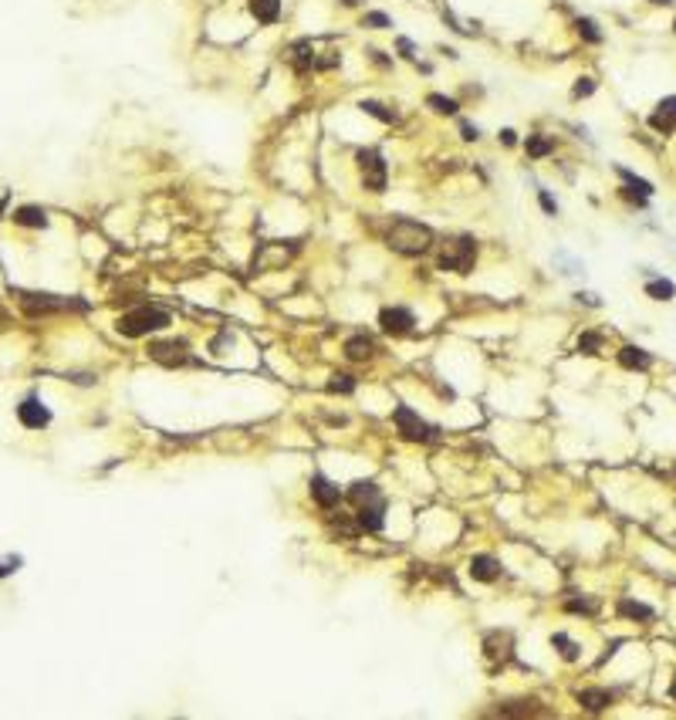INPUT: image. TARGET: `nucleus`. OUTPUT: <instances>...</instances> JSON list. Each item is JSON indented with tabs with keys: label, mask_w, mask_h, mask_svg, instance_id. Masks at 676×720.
Returning <instances> with one entry per match:
<instances>
[{
	"label": "nucleus",
	"mask_w": 676,
	"mask_h": 720,
	"mask_svg": "<svg viewBox=\"0 0 676 720\" xmlns=\"http://www.w3.org/2000/svg\"><path fill=\"white\" fill-rule=\"evenodd\" d=\"M14 223H17V227L41 230V227H47V210H44V206H34V203L17 206V210H14Z\"/></svg>",
	"instance_id": "obj_13"
},
{
	"label": "nucleus",
	"mask_w": 676,
	"mask_h": 720,
	"mask_svg": "<svg viewBox=\"0 0 676 720\" xmlns=\"http://www.w3.org/2000/svg\"><path fill=\"white\" fill-rule=\"evenodd\" d=\"M358 109H362L365 116H372V119H379V122H382V125H393V122L399 119V116H396V112H393V109H389V105H382V102H375V98H362V102H358Z\"/></svg>",
	"instance_id": "obj_21"
},
{
	"label": "nucleus",
	"mask_w": 676,
	"mask_h": 720,
	"mask_svg": "<svg viewBox=\"0 0 676 720\" xmlns=\"http://www.w3.org/2000/svg\"><path fill=\"white\" fill-rule=\"evenodd\" d=\"M653 3H663V7H666V3H673V0H653Z\"/></svg>",
	"instance_id": "obj_43"
},
{
	"label": "nucleus",
	"mask_w": 676,
	"mask_h": 720,
	"mask_svg": "<svg viewBox=\"0 0 676 720\" xmlns=\"http://www.w3.org/2000/svg\"><path fill=\"white\" fill-rule=\"evenodd\" d=\"M393 423H396V430L402 433V440H413V443H430L433 437H437V426H430L416 409H409V406H396L393 409Z\"/></svg>",
	"instance_id": "obj_5"
},
{
	"label": "nucleus",
	"mask_w": 676,
	"mask_h": 720,
	"mask_svg": "<svg viewBox=\"0 0 676 720\" xmlns=\"http://www.w3.org/2000/svg\"><path fill=\"white\" fill-rule=\"evenodd\" d=\"M575 298H578V301H585L589 308H602V298H598L596 291H578Z\"/></svg>",
	"instance_id": "obj_37"
},
{
	"label": "nucleus",
	"mask_w": 676,
	"mask_h": 720,
	"mask_svg": "<svg viewBox=\"0 0 676 720\" xmlns=\"http://www.w3.org/2000/svg\"><path fill=\"white\" fill-rule=\"evenodd\" d=\"M615 176H619V179H622V183H626L633 193H639V197H653V193H656L649 179L636 176V173H633V169H626V166H615Z\"/></svg>",
	"instance_id": "obj_20"
},
{
	"label": "nucleus",
	"mask_w": 676,
	"mask_h": 720,
	"mask_svg": "<svg viewBox=\"0 0 676 720\" xmlns=\"http://www.w3.org/2000/svg\"><path fill=\"white\" fill-rule=\"evenodd\" d=\"M670 697L676 700V677H673V683H670Z\"/></svg>",
	"instance_id": "obj_42"
},
{
	"label": "nucleus",
	"mask_w": 676,
	"mask_h": 720,
	"mask_svg": "<svg viewBox=\"0 0 676 720\" xmlns=\"http://www.w3.org/2000/svg\"><path fill=\"white\" fill-rule=\"evenodd\" d=\"M538 203H541V210H545L548 217H558V200L548 193V190H545V186L538 190Z\"/></svg>",
	"instance_id": "obj_32"
},
{
	"label": "nucleus",
	"mask_w": 676,
	"mask_h": 720,
	"mask_svg": "<svg viewBox=\"0 0 676 720\" xmlns=\"http://www.w3.org/2000/svg\"><path fill=\"white\" fill-rule=\"evenodd\" d=\"M649 125L656 129V132H673L676 129V95H670V98H663L659 105H656V112H653V119H649Z\"/></svg>",
	"instance_id": "obj_12"
},
{
	"label": "nucleus",
	"mask_w": 676,
	"mask_h": 720,
	"mask_svg": "<svg viewBox=\"0 0 676 720\" xmlns=\"http://www.w3.org/2000/svg\"><path fill=\"white\" fill-rule=\"evenodd\" d=\"M524 153H527V160H545V156L555 153V139L545 135V132H534V135L524 139Z\"/></svg>",
	"instance_id": "obj_17"
},
{
	"label": "nucleus",
	"mask_w": 676,
	"mask_h": 720,
	"mask_svg": "<svg viewBox=\"0 0 676 720\" xmlns=\"http://www.w3.org/2000/svg\"><path fill=\"white\" fill-rule=\"evenodd\" d=\"M497 139H501L508 149H514V146H517V132H514V129H501V135H497Z\"/></svg>",
	"instance_id": "obj_39"
},
{
	"label": "nucleus",
	"mask_w": 676,
	"mask_h": 720,
	"mask_svg": "<svg viewBox=\"0 0 676 720\" xmlns=\"http://www.w3.org/2000/svg\"><path fill=\"white\" fill-rule=\"evenodd\" d=\"M356 521L362 531H382L386 527V501H369V504H358Z\"/></svg>",
	"instance_id": "obj_10"
},
{
	"label": "nucleus",
	"mask_w": 676,
	"mask_h": 720,
	"mask_svg": "<svg viewBox=\"0 0 676 720\" xmlns=\"http://www.w3.org/2000/svg\"><path fill=\"white\" fill-rule=\"evenodd\" d=\"M356 162H358V176H362V190L386 193V186H389V166L382 160V153L379 149H358Z\"/></svg>",
	"instance_id": "obj_4"
},
{
	"label": "nucleus",
	"mask_w": 676,
	"mask_h": 720,
	"mask_svg": "<svg viewBox=\"0 0 676 720\" xmlns=\"http://www.w3.org/2000/svg\"><path fill=\"white\" fill-rule=\"evenodd\" d=\"M17 419H21L28 430H44V426L51 423V413H47V406H44L38 396H28V400L17 406Z\"/></svg>",
	"instance_id": "obj_8"
},
{
	"label": "nucleus",
	"mask_w": 676,
	"mask_h": 720,
	"mask_svg": "<svg viewBox=\"0 0 676 720\" xmlns=\"http://www.w3.org/2000/svg\"><path fill=\"white\" fill-rule=\"evenodd\" d=\"M396 47H399V54L406 58V61H416V44L409 38H396Z\"/></svg>",
	"instance_id": "obj_36"
},
{
	"label": "nucleus",
	"mask_w": 676,
	"mask_h": 720,
	"mask_svg": "<svg viewBox=\"0 0 676 720\" xmlns=\"http://www.w3.org/2000/svg\"><path fill=\"white\" fill-rule=\"evenodd\" d=\"M619 365H622V369L646 372V369L653 365V356H649L646 349H639V345H622V349H619Z\"/></svg>",
	"instance_id": "obj_16"
},
{
	"label": "nucleus",
	"mask_w": 676,
	"mask_h": 720,
	"mask_svg": "<svg viewBox=\"0 0 676 720\" xmlns=\"http://www.w3.org/2000/svg\"><path fill=\"white\" fill-rule=\"evenodd\" d=\"M467 568H470V578L474 582H497L501 571H504V565L494 558V555H474Z\"/></svg>",
	"instance_id": "obj_11"
},
{
	"label": "nucleus",
	"mask_w": 676,
	"mask_h": 720,
	"mask_svg": "<svg viewBox=\"0 0 676 720\" xmlns=\"http://www.w3.org/2000/svg\"><path fill=\"white\" fill-rule=\"evenodd\" d=\"M362 28H372V31H389V28H393V17H389V14H382V10H369V14L362 17Z\"/></svg>",
	"instance_id": "obj_29"
},
{
	"label": "nucleus",
	"mask_w": 676,
	"mask_h": 720,
	"mask_svg": "<svg viewBox=\"0 0 676 720\" xmlns=\"http://www.w3.org/2000/svg\"><path fill=\"white\" fill-rule=\"evenodd\" d=\"M369 58H372L375 65H382V68H393V61H389V58H386L382 51H375V47H369Z\"/></svg>",
	"instance_id": "obj_40"
},
{
	"label": "nucleus",
	"mask_w": 676,
	"mask_h": 720,
	"mask_svg": "<svg viewBox=\"0 0 676 720\" xmlns=\"http://www.w3.org/2000/svg\"><path fill=\"white\" fill-rule=\"evenodd\" d=\"M342 352H345V359H349V362H365V359H372L375 342H372L369 335H352V338H345Z\"/></svg>",
	"instance_id": "obj_14"
},
{
	"label": "nucleus",
	"mask_w": 676,
	"mask_h": 720,
	"mask_svg": "<svg viewBox=\"0 0 676 720\" xmlns=\"http://www.w3.org/2000/svg\"><path fill=\"white\" fill-rule=\"evenodd\" d=\"M460 139H467V142H477L480 139V125H474V122L460 119Z\"/></svg>",
	"instance_id": "obj_35"
},
{
	"label": "nucleus",
	"mask_w": 676,
	"mask_h": 720,
	"mask_svg": "<svg viewBox=\"0 0 676 720\" xmlns=\"http://www.w3.org/2000/svg\"><path fill=\"white\" fill-rule=\"evenodd\" d=\"M173 325V315L160 308V305H139L132 312H125L119 321H116V331L125 335V338H146V335H156V331H166Z\"/></svg>",
	"instance_id": "obj_2"
},
{
	"label": "nucleus",
	"mask_w": 676,
	"mask_h": 720,
	"mask_svg": "<svg viewBox=\"0 0 676 720\" xmlns=\"http://www.w3.org/2000/svg\"><path fill=\"white\" fill-rule=\"evenodd\" d=\"M619 615H626V619H642V622H649L656 612L649 609V605H642V602H636V599H619Z\"/></svg>",
	"instance_id": "obj_23"
},
{
	"label": "nucleus",
	"mask_w": 676,
	"mask_h": 720,
	"mask_svg": "<svg viewBox=\"0 0 676 720\" xmlns=\"http://www.w3.org/2000/svg\"><path fill=\"white\" fill-rule=\"evenodd\" d=\"M596 78H589V75H585V78H578L575 81V85H571V98H575V102H582V98H589V95H596Z\"/></svg>",
	"instance_id": "obj_30"
},
{
	"label": "nucleus",
	"mask_w": 676,
	"mask_h": 720,
	"mask_svg": "<svg viewBox=\"0 0 676 720\" xmlns=\"http://www.w3.org/2000/svg\"><path fill=\"white\" fill-rule=\"evenodd\" d=\"M575 28H578V34L589 41V44H602V41H605V34L598 31V24L592 21V17H578V21H575Z\"/></svg>",
	"instance_id": "obj_26"
},
{
	"label": "nucleus",
	"mask_w": 676,
	"mask_h": 720,
	"mask_svg": "<svg viewBox=\"0 0 676 720\" xmlns=\"http://www.w3.org/2000/svg\"><path fill=\"white\" fill-rule=\"evenodd\" d=\"M555 261L561 264V274H568V278H578V274H585V264H582L578 257H568L565 250H558Z\"/></svg>",
	"instance_id": "obj_28"
},
{
	"label": "nucleus",
	"mask_w": 676,
	"mask_h": 720,
	"mask_svg": "<svg viewBox=\"0 0 676 720\" xmlns=\"http://www.w3.org/2000/svg\"><path fill=\"white\" fill-rule=\"evenodd\" d=\"M673 34H676V21H673Z\"/></svg>",
	"instance_id": "obj_44"
},
{
	"label": "nucleus",
	"mask_w": 676,
	"mask_h": 720,
	"mask_svg": "<svg viewBox=\"0 0 676 720\" xmlns=\"http://www.w3.org/2000/svg\"><path fill=\"white\" fill-rule=\"evenodd\" d=\"M379 497H382V490H379L372 480H356V483L349 487V501H352L356 508L358 504H369V501H379Z\"/></svg>",
	"instance_id": "obj_19"
},
{
	"label": "nucleus",
	"mask_w": 676,
	"mask_h": 720,
	"mask_svg": "<svg viewBox=\"0 0 676 720\" xmlns=\"http://www.w3.org/2000/svg\"><path fill=\"white\" fill-rule=\"evenodd\" d=\"M227 345H234V335H230V331H220V335L210 342V352H213V356H223L220 349H227Z\"/></svg>",
	"instance_id": "obj_34"
},
{
	"label": "nucleus",
	"mask_w": 676,
	"mask_h": 720,
	"mask_svg": "<svg viewBox=\"0 0 676 720\" xmlns=\"http://www.w3.org/2000/svg\"><path fill=\"white\" fill-rule=\"evenodd\" d=\"M565 609H568V612H582V615H592V612H596V602H589V599H571V602H565Z\"/></svg>",
	"instance_id": "obj_33"
},
{
	"label": "nucleus",
	"mask_w": 676,
	"mask_h": 720,
	"mask_svg": "<svg viewBox=\"0 0 676 720\" xmlns=\"http://www.w3.org/2000/svg\"><path fill=\"white\" fill-rule=\"evenodd\" d=\"M575 700H578L585 710L598 714V710H605V707L612 703V693H609V690H596V686H589V690H578V693H575Z\"/></svg>",
	"instance_id": "obj_18"
},
{
	"label": "nucleus",
	"mask_w": 676,
	"mask_h": 720,
	"mask_svg": "<svg viewBox=\"0 0 676 720\" xmlns=\"http://www.w3.org/2000/svg\"><path fill=\"white\" fill-rule=\"evenodd\" d=\"M308 487H312V497H315V504H318V508H325V511L338 508V504H342V497H345V494H342V490H338L331 480L325 477V474H315Z\"/></svg>",
	"instance_id": "obj_9"
},
{
	"label": "nucleus",
	"mask_w": 676,
	"mask_h": 720,
	"mask_svg": "<svg viewBox=\"0 0 676 720\" xmlns=\"http://www.w3.org/2000/svg\"><path fill=\"white\" fill-rule=\"evenodd\" d=\"M149 356L160 365H169V369H183V365L197 362L190 356V345L183 338H153L149 342Z\"/></svg>",
	"instance_id": "obj_6"
},
{
	"label": "nucleus",
	"mask_w": 676,
	"mask_h": 720,
	"mask_svg": "<svg viewBox=\"0 0 676 720\" xmlns=\"http://www.w3.org/2000/svg\"><path fill=\"white\" fill-rule=\"evenodd\" d=\"M328 393H338V396H352V393H356V379H352L349 372H338V375H331V382H328Z\"/></svg>",
	"instance_id": "obj_27"
},
{
	"label": "nucleus",
	"mask_w": 676,
	"mask_h": 720,
	"mask_svg": "<svg viewBox=\"0 0 676 720\" xmlns=\"http://www.w3.org/2000/svg\"><path fill=\"white\" fill-rule=\"evenodd\" d=\"M552 646L558 649V656H561V659H568V663H575V659L582 656L578 642H575V640H568L565 633H555V636H552Z\"/></svg>",
	"instance_id": "obj_24"
},
{
	"label": "nucleus",
	"mask_w": 676,
	"mask_h": 720,
	"mask_svg": "<svg viewBox=\"0 0 676 720\" xmlns=\"http://www.w3.org/2000/svg\"><path fill=\"white\" fill-rule=\"evenodd\" d=\"M477 264V240L460 234V237H450L439 243L437 254V268L439 271H450V274H470Z\"/></svg>",
	"instance_id": "obj_3"
},
{
	"label": "nucleus",
	"mask_w": 676,
	"mask_h": 720,
	"mask_svg": "<svg viewBox=\"0 0 676 720\" xmlns=\"http://www.w3.org/2000/svg\"><path fill=\"white\" fill-rule=\"evenodd\" d=\"M342 3H345V7H358L362 0H342Z\"/></svg>",
	"instance_id": "obj_41"
},
{
	"label": "nucleus",
	"mask_w": 676,
	"mask_h": 720,
	"mask_svg": "<svg viewBox=\"0 0 676 720\" xmlns=\"http://www.w3.org/2000/svg\"><path fill=\"white\" fill-rule=\"evenodd\" d=\"M379 328H382L386 335H393V338H406V335L416 328V315H413V308H406V305H389V308L379 312Z\"/></svg>",
	"instance_id": "obj_7"
},
{
	"label": "nucleus",
	"mask_w": 676,
	"mask_h": 720,
	"mask_svg": "<svg viewBox=\"0 0 676 720\" xmlns=\"http://www.w3.org/2000/svg\"><path fill=\"white\" fill-rule=\"evenodd\" d=\"M646 294H649L653 301H673V298H676V284L670 278H653L649 284H646Z\"/></svg>",
	"instance_id": "obj_22"
},
{
	"label": "nucleus",
	"mask_w": 676,
	"mask_h": 720,
	"mask_svg": "<svg viewBox=\"0 0 676 720\" xmlns=\"http://www.w3.org/2000/svg\"><path fill=\"white\" fill-rule=\"evenodd\" d=\"M17 565H21V555H10L7 561H0V578L10 575V571H17Z\"/></svg>",
	"instance_id": "obj_38"
},
{
	"label": "nucleus",
	"mask_w": 676,
	"mask_h": 720,
	"mask_svg": "<svg viewBox=\"0 0 676 720\" xmlns=\"http://www.w3.org/2000/svg\"><path fill=\"white\" fill-rule=\"evenodd\" d=\"M426 105H430L437 116H457V112H460V102H457V98H446V95H437V91L426 95Z\"/></svg>",
	"instance_id": "obj_25"
},
{
	"label": "nucleus",
	"mask_w": 676,
	"mask_h": 720,
	"mask_svg": "<svg viewBox=\"0 0 676 720\" xmlns=\"http://www.w3.org/2000/svg\"><path fill=\"white\" fill-rule=\"evenodd\" d=\"M386 240H389V247H393L396 254H402V257H423V254H430V250H433L437 234H433L426 223H419V220L396 217V220L389 223Z\"/></svg>",
	"instance_id": "obj_1"
},
{
	"label": "nucleus",
	"mask_w": 676,
	"mask_h": 720,
	"mask_svg": "<svg viewBox=\"0 0 676 720\" xmlns=\"http://www.w3.org/2000/svg\"><path fill=\"white\" fill-rule=\"evenodd\" d=\"M598 349H602V335H598V331H585V335L578 338V352H585V356H596Z\"/></svg>",
	"instance_id": "obj_31"
},
{
	"label": "nucleus",
	"mask_w": 676,
	"mask_h": 720,
	"mask_svg": "<svg viewBox=\"0 0 676 720\" xmlns=\"http://www.w3.org/2000/svg\"><path fill=\"white\" fill-rule=\"evenodd\" d=\"M247 7L257 24H278L281 21V0H247Z\"/></svg>",
	"instance_id": "obj_15"
}]
</instances>
